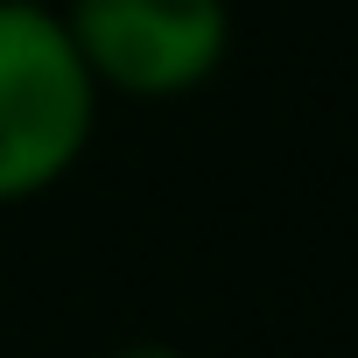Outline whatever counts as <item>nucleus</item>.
<instances>
[{
    "instance_id": "7ed1b4c3",
    "label": "nucleus",
    "mask_w": 358,
    "mask_h": 358,
    "mask_svg": "<svg viewBox=\"0 0 358 358\" xmlns=\"http://www.w3.org/2000/svg\"><path fill=\"white\" fill-rule=\"evenodd\" d=\"M113 358H190V351H176V344H127V351H113Z\"/></svg>"
},
{
    "instance_id": "f257e3e1",
    "label": "nucleus",
    "mask_w": 358,
    "mask_h": 358,
    "mask_svg": "<svg viewBox=\"0 0 358 358\" xmlns=\"http://www.w3.org/2000/svg\"><path fill=\"white\" fill-rule=\"evenodd\" d=\"M99 134V85L64 8L0 0V204L57 190Z\"/></svg>"
},
{
    "instance_id": "f03ea898",
    "label": "nucleus",
    "mask_w": 358,
    "mask_h": 358,
    "mask_svg": "<svg viewBox=\"0 0 358 358\" xmlns=\"http://www.w3.org/2000/svg\"><path fill=\"white\" fill-rule=\"evenodd\" d=\"M64 29L99 92L148 106L204 92L232 50L225 0H71Z\"/></svg>"
}]
</instances>
